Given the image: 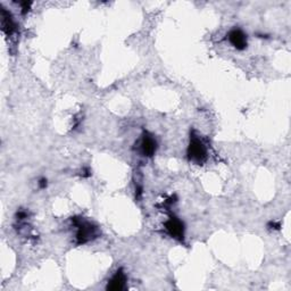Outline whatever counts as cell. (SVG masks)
<instances>
[{"instance_id": "1", "label": "cell", "mask_w": 291, "mask_h": 291, "mask_svg": "<svg viewBox=\"0 0 291 291\" xmlns=\"http://www.w3.org/2000/svg\"><path fill=\"white\" fill-rule=\"evenodd\" d=\"M187 154L191 162L199 165L204 163L206 158H207V150H206L205 145L201 142L200 139L194 137V135L190 138V143L188 146Z\"/></svg>"}, {"instance_id": "4", "label": "cell", "mask_w": 291, "mask_h": 291, "mask_svg": "<svg viewBox=\"0 0 291 291\" xmlns=\"http://www.w3.org/2000/svg\"><path fill=\"white\" fill-rule=\"evenodd\" d=\"M141 153L143 154V156L146 157H152L156 153L157 149V142L153 135H150L149 133H145L141 140Z\"/></svg>"}, {"instance_id": "2", "label": "cell", "mask_w": 291, "mask_h": 291, "mask_svg": "<svg viewBox=\"0 0 291 291\" xmlns=\"http://www.w3.org/2000/svg\"><path fill=\"white\" fill-rule=\"evenodd\" d=\"M76 226H79V230H77L76 239L77 244H86V242L92 240V239L97 237L99 234L98 229L94 226H91L90 223H79L76 222Z\"/></svg>"}, {"instance_id": "7", "label": "cell", "mask_w": 291, "mask_h": 291, "mask_svg": "<svg viewBox=\"0 0 291 291\" xmlns=\"http://www.w3.org/2000/svg\"><path fill=\"white\" fill-rule=\"evenodd\" d=\"M1 18H2V30L6 34H13L14 31H15V23H14L12 16L10 14L7 12V10L2 9L1 10Z\"/></svg>"}, {"instance_id": "5", "label": "cell", "mask_w": 291, "mask_h": 291, "mask_svg": "<svg viewBox=\"0 0 291 291\" xmlns=\"http://www.w3.org/2000/svg\"><path fill=\"white\" fill-rule=\"evenodd\" d=\"M229 41L235 49L244 50L247 48V35L239 29H234L229 33Z\"/></svg>"}, {"instance_id": "9", "label": "cell", "mask_w": 291, "mask_h": 291, "mask_svg": "<svg viewBox=\"0 0 291 291\" xmlns=\"http://www.w3.org/2000/svg\"><path fill=\"white\" fill-rule=\"evenodd\" d=\"M39 187L41 188V189H45V188L47 187V179L43 178V179L40 180V181H39Z\"/></svg>"}, {"instance_id": "6", "label": "cell", "mask_w": 291, "mask_h": 291, "mask_svg": "<svg viewBox=\"0 0 291 291\" xmlns=\"http://www.w3.org/2000/svg\"><path fill=\"white\" fill-rule=\"evenodd\" d=\"M125 282H127V275H125L123 270H119L108 282L107 290H112V291L123 290L125 287Z\"/></svg>"}, {"instance_id": "3", "label": "cell", "mask_w": 291, "mask_h": 291, "mask_svg": "<svg viewBox=\"0 0 291 291\" xmlns=\"http://www.w3.org/2000/svg\"><path fill=\"white\" fill-rule=\"evenodd\" d=\"M165 229L168 232V234L172 238L178 239V240H183L184 237V226L178 217L172 216L165 223Z\"/></svg>"}, {"instance_id": "8", "label": "cell", "mask_w": 291, "mask_h": 291, "mask_svg": "<svg viewBox=\"0 0 291 291\" xmlns=\"http://www.w3.org/2000/svg\"><path fill=\"white\" fill-rule=\"evenodd\" d=\"M30 6H31V2H21V7H22V13L25 14L27 12H29V9H30Z\"/></svg>"}]
</instances>
